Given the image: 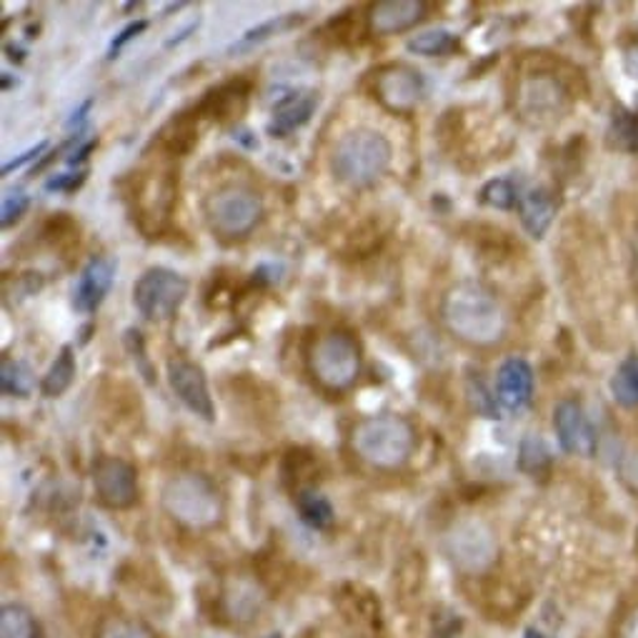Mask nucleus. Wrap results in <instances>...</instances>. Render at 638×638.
<instances>
[{"instance_id":"2f4dec72","label":"nucleus","mask_w":638,"mask_h":638,"mask_svg":"<svg viewBox=\"0 0 638 638\" xmlns=\"http://www.w3.org/2000/svg\"><path fill=\"white\" fill-rule=\"evenodd\" d=\"M98 638H153L143 626L134 624V621L111 616L105 618L101 628H98Z\"/></svg>"},{"instance_id":"cd10ccee","label":"nucleus","mask_w":638,"mask_h":638,"mask_svg":"<svg viewBox=\"0 0 638 638\" xmlns=\"http://www.w3.org/2000/svg\"><path fill=\"white\" fill-rule=\"evenodd\" d=\"M518 466L528 476H543L551 468V451L541 436H526L518 449Z\"/></svg>"},{"instance_id":"39448f33","label":"nucleus","mask_w":638,"mask_h":638,"mask_svg":"<svg viewBox=\"0 0 638 638\" xmlns=\"http://www.w3.org/2000/svg\"><path fill=\"white\" fill-rule=\"evenodd\" d=\"M163 509L188 528H211L223 518V499L211 478L184 474L163 488Z\"/></svg>"},{"instance_id":"f8f14e48","label":"nucleus","mask_w":638,"mask_h":638,"mask_svg":"<svg viewBox=\"0 0 638 638\" xmlns=\"http://www.w3.org/2000/svg\"><path fill=\"white\" fill-rule=\"evenodd\" d=\"M168 384L178 401L193 413V416L203 421H215V405L209 391V380L201 366L190 363L186 359H171L168 361Z\"/></svg>"},{"instance_id":"a19ab883","label":"nucleus","mask_w":638,"mask_h":638,"mask_svg":"<svg viewBox=\"0 0 638 638\" xmlns=\"http://www.w3.org/2000/svg\"><path fill=\"white\" fill-rule=\"evenodd\" d=\"M196 28H198V21H196V23H190V26H188L186 30H180V33H178V36H176V38H171V40H168V43H165V46H168V48H171V46H176V43H180V40H186V38H188V33H193Z\"/></svg>"},{"instance_id":"58836bf2","label":"nucleus","mask_w":638,"mask_h":638,"mask_svg":"<svg viewBox=\"0 0 638 638\" xmlns=\"http://www.w3.org/2000/svg\"><path fill=\"white\" fill-rule=\"evenodd\" d=\"M621 638H638V611L626 618L624 628H621Z\"/></svg>"},{"instance_id":"6ab92c4d","label":"nucleus","mask_w":638,"mask_h":638,"mask_svg":"<svg viewBox=\"0 0 638 638\" xmlns=\"http://www.w3.org/2000/svg\"><path fill=\"white\" fill-rule=\"evenodd\" d=\"M316 105H318V93H313V90H293V93L280 98L276 108H273V121L268 126V134H273L276 138H286L288 134H293L296 128H301L311 121Z\"/></svg>"},{"instance_id":"473e14b6","label":"nucleus","mask_w":638,"mask_h":638,"mask_svg":"<svg viewBox=\"0 0 638 638\" xmlns=\"http://www.w3.org/2000/svg\"><path fill=\"white\" fill-rule=\"evenodd\" d=\"M28 205H30V198L26 196V193H13L11 196H5V201H3V211H0V223H3V228H8V226H13L15 221H21L23 218V213L28 211Z\"/></svg>"},{"instance_id":"ddd939ff","label":"nucleus","mask_w":638,"mask_h":638,"mask_svg":"<svg viewBox=\"0 0 638 638\" xmlns=\"http://www.w3.org/2000/svg\"><path fill=\"white\" fill-rule=\"evenodd\" d=\"M449 553L461 571L478 574L493 563L496 543L484 526L468 521V524L455 526V531L449 536Z\"/></svg>"},{"instance_id":"ea45409f","label":"nucleus","mask_w":638,"mask_h":638,"mask_svg":"<svg viewBox=\"0 0 638 638\" xmlns=\"http://www.w3.org/2000/svg\"><path fill=\"white\" fill-rule=\"evenodd\" d=\"M90 105H93V101H86V103H83V105L78 108V111L73 113V118L68 121V126H76V123H80L83 118H86V113L90 111Z\"/></svg>"},{"instance_id":"f704fd0d","label":"nucleus","mask_w":638,"mask_h":638,"mask_svg":"<svg viewBox=\"0 0 638 638\" xmlns=\"http://www.w3.org/2000/svg\"><path fill=\"white\" fill-rule=\"evenodd\" d=\"M86 171H78V173H63V176H55L46 184V190H55V193H71V190L80 188L86 184Z\"/></svg>"},{"instance_id":"79ce46f5","label":"nucleus","mask_w":638,"mask_h":638,"mask_svg":"<svg viewBox=\"0 0 638 638\" xmlns=\"http://www.w3.org/2000/svg\"><path fill=\"white\" fill-rule=\"evenodd\" d=\"M524 638H551V636L536 631V628H526V636Z\"/></svg>"},{"instance_id":"c85d7f7f","label":"nucleus","mask_w":638,"mask_h":638,"mask_svg":"<svg viewBox=\"0 0 638 638\" xmlns=\"http://www.w3.org/2000/svg\"><path fill=\"white\" fill-rule=\"evenodd\" d=\"M0 388H3L5 396H18V399H26L33 388L30 371L23 366L21 361L3 359V363H0Z\"/></svg>"},{"instance_id":"393cba45","label":"nucleus","mask_w":638,"mask_h":638,"mask_svg":"<svg viewBox=\"0 0 638 638\" xmlns=\"http://www.w3.org/2000/svg\"><path fill=\"white\" fill-rule=\"evenodd\" d=\"M0 638H40L38 624L26 606L11 603L0 611Z\"/></svg>"},{"instance_id":"7ed1b4c3","label":"nucleus","mask_w":638,"mask_h":638,"mask_svg":"<svg viewBox=\"0 0 638 638\" xmlns=\"http://www.w3.org/2000/svg\"><path fill=\"white\" fill-rule=\"evenodd\" d=\"M351 446L373 468H401L416 451V428L399 413H380L359 421L351 430Z\"/></svg>"},{"instance_id":"423d86ee","label":"nucleus","mask_w":638,"mask_h":638,"mask_svg":"<svg viewBox=\"0 0 638 638\" xmlns=\"http://www.w3.org/2000/svg\"><path fill=\"white\" fill-rule=\"evenodd\" d=\"M263 218V201L253 188L226 186L205 201V221L223 240H240L251 236Z\"/></svg>"},{"instance_id":"a211bd4d","label":"nucleus","mask_w":638,"mask_h":638,"mask_svg":"<svg viewBox=\"0 0 638 638\" xmlns=\"http://www.w3.org/2000/svg\"><path fill=\"white\" fill-rule=\"evenodd\" d=\"M496 393L503 409L521 411L534 396V368L524 359H509L496 376Z\"/></svg>"},{"instance_id":"4468645a","label":"nucleus","mask_w":638,"mask_h":638,"mask_svg":"<svg viewBox=\"0 0 638 638\" xmlns=\"http://www.w3.org/2000/svg\"><path fill=\"white\" fill-rule=\"evenodd\" d=\"M553 428H556L559 443L566 453L576 455H593L596 451V434L591 424H588L581 403L574 399H566L556 405L553 411Z\"/></svg>"},{"instance_id":"a878e982","label":"nucleus","mask_w":638,"mask_h":638,"mask_svg":"<svg viewBox=\"0 0 638 638\" xmlns=\"http://www.w3.org/2000/svg\"><path fill=\"white\" fill-rule=\"evenodd\" d=\"M303 21H305V15H301V13H286V15H278V18H271L266 23H261V26L246 30L243 36H240L238 43L234 46V51H243V48L259 46V43H263V40L278 36V33L301 26Z\"/></svg>"},{"instance_id":"b1692460","label":"nucleus","mask_w":638,"mask_h":638,"mask_svg":"<svg viewBox=\"0 0 638 638\" xmlns=\"http://www.w3.org/2000/svg\"><path fill=\"white\" fill-rule=\"evenodd\" d=\"M611 393L616 403L626 405V409H636L638 405V355H631L621 363L618 371L611 378Z\"/></svg>"},{"instance_id":"20e7f679","label":"nucleus","mask_w":638,"mask_h":638,"mask_svg":"<svg viewBox=\"0 0 638 638\" xmlns=\"http://www.w3.org/2000/svg\"><path fill=\"white\" fill-rule=\"evenodd\" d=\"M309 371L328 393H343L361 376V346L348 330H328L309 351Z\"/></svg>"},{"instance_id":"0eeeda50","label":"nucleus","mask_w":638,"mask_h":638,"mask_svg":"<svg viewBox=\"0 0 638 638\" xmlns=\"http://www.w3.org/2000/svg\"><path fill=\"white\" fill-rule=\"evenodd\" d=\"M128 198L136 226L148 236L161 234L176 205V176L171 171L136 173Z\"/></svg>"},{"instance_id":"e433bc0d","label":"nucleus","mask_w":638,"mask_h":638,"mask_svg":"<svg viewBox=\"0 0 638 638\" xmlns=\"http://www.w3.org/2000/svg\"><path fill=\"white\" fill-rule=\"evenodd\" d=\"M624 65H626L628 76H631L634 80H638V46L628 48L626 55H624Z\"/></svg>"},{"instance_id":"c756f323","label":"nucleus","mask_w":638,"mask_h":638,"mask_svg":"<svg viewBox=\"0 0 638 638\" xmlns=\"http://www.w3.org/2000/svg\"><path fill=\"white\" fill-rule=\"evenodd\" d=\"M516 196V188H513L511 180L505 178H496V180H488V184L480 188V201L486 205H491V209H499V211H509L513 205L518 203Z\"/></svg>"},{"instance_id":"2eb2a0df","label":"nucleus","mask_w":638,"mask_h":638,"mask_svg":"<svg viewBox=\"0 0 638 638\" xmlns=\"http://www.w3.org/2000/svg\"><path fill=\"white\" fill-rule=\"evenodd\" d=\"M248 98H251V83L243 78L221 83V86L211 88L209 93L201 98V103L193 108V115H205V118L228 123L236 121L246 113Z\"/></svg>"},{"instance_id":"f3484780","label":"nucleus","mask_w":638,"mask_h":638,"mask_svg":"<svg viewBox=\"0 0 638 638\" xmlns=\"http://www.w3.org/2000/svg\"><path fill=\"white\" fill-rule=\"evenodd\" d=\"M115 278V263L105 255L90 259L86 268L80 271L76 291H73V305L78 313H93L101 309L108 291H111Z\"/></svg>"},{"instance_id":"9d476101","label":"nucleus","mask_w":638,"mask_h":638,"mask_svg":"<svg viewBox=\"0 0 638 638\" xmlns=\"http://www.w3.org/2000/svg\"><path fill=\"white\" fill-rule=\"evenodd\" d=\"M373 96L391 113H411L424 98V76L405 63H386L371 76Z\"/></svg>"},{"instance_id":"aec40b11","label":"nucleus","mask_w":638,"mask_h":638,"mask_svg":"<svg viewBox=\"0 0 638 638\" xmlns=\"http://www.w3.org/2000/svg\"><path fill=\"white\" fill-rule=\"evenodd\" d=\"M518 215L528 236L543 238L556 218V201L546 188H534L518 198Z\"/></svg>"},{"instance_id":"6e6552de","label":"nucleus","mask_w":638,"mask_h":638,"mask_svg":"<svg viewBox=\"0 0 638 638\" xmlns=\"http://www.w3.org/2000/svg\"><path fill=\"white\" fill-rule=\"evenodd\" d=\"M568 88L553 73L536 71L521 78L516 88V108L528 126H553V123H559L568 113Z\"/></svg>"},{"instance_id":"bb28decb","label":"nucleus","mask_w":638,"mask_h":638,"mask_svg":"<svg viewBox=\"0 0 638 638\" xmlns=\"http://www.w3.org/2000/svg\"><path fill=\"white\" fill-rule=\"evenodd\" d=\"M459 48V38L453 36L451 30L446 28H434V30H424L418 36H413L409 40V51L416 55H449Z\"/></svg>"},{"instance_id":"dca6fc26","label":"nucleus","mask_w":638,"mask_h":638,"mask_svg":"<svg viewBox=\"0 0 638 638\" xmlns=\"http://www.w3.org/2000/svg\"><path fill=\"white\" fill-rule=\"evenodd\" d=\"M428 3L424 0H384L371 5L368 30L376 36H393V33L411 30L426 18Z\"/></svg>"},{"instance_id":"72a5a7b5","label":"nucleus","mask_w":638,"mask_h":638,"mask_svg":"<svg viewBox=\"0 0 638 638\" xmlns=\"http://www.w3.org/2000/svg\"><path fill=\"white\" fill-rule=\"evenodd\" d=\"M148 28V23L146 21H136V23H128L126 28H123L118 36L113 38V43H111V48H108V61H113L115 55H118L123 48H126L130 40H136L140 33H143Z\"/></svg>"},{"instance_id":"9b49d317","label":"nucleus","mask_w":638,"mask_h":638,"mask_svg":"<svg viewBox=\"0 0 638 638\" xmlns=\"http://www.w3.org/2000/svg\"><path fill=\"white\" fill-rule=\"evenodd\" d=\"M93 486L108 509L123 511L138 501V471L134 463L118 455H103L96 461Z\"/></svg>"},{"instance_id":"4be33fe9","label":"nucleus","mask_w":638,"mask_h":638,"mask_svg":"<svg viewBox=\"0 0 638 638\" xmlns=\"http://www.w3.org/2000/svg\"><path fill=\"white\" fill-rule=\"evenodd\" d=\"M73 380H76V353H73L71 346H63L61 353L55 355L53 366L48 368V373L43 376L40 393H43L46 399H58V396L68 391Z\"/></svg>"},{"instance_id":"4c0bfd02","label":"nucleus","mask_w":638,"mask_h":638,"mask_svg":"<svg viewBox=\"0 0 638 638\" xmlns=\"http://www.w3.org/2000/svg\"><path fill=\"white\" fill-rule=\"evenodd\" d=\"M90 151H96V140H88L86 146H80L78 151H73V153H71V159H68V163H71V165L83 163V161H86L88 155H90Z\"/></svg>"},{"instance_id":"f03ea898","label":"nucleus","mask_w":638,"mask_h":638,"mask_svg":"<svg viewBox=\"0 0 638 638\" xmlns=\"http://www.w3.org/2000/svg\"><path fill=\"white\" fill-rule=\"evenodd\" d=\"M393 159L391 140L373 128L348 130L330 153V171L348 188H371L386 176Z\"/></svg>"},{"instance_id":"f257e3e1","label":"nucleus","mask_w":638,"mask_h":638,"mask_svg":"<svg viewBox=\"0 0 638 638\" xmlns=\"http://www.w3.org/2000/svg\"><path fill=\"white\" fill-rule=\"evenodd\" d=\"M441 318L446 328L468 346L501 343L509 318L493 293L478 284H459L443 296Z\"/></svg>"},{"instance_id":"412c9836","label":"nucleus","mask_w":638,"mask_h":638,"mask_svg":"<svg viewBox=\"0 0 638 638\" xmlns=\"http://www.w3.org/2000/svg\"><path fill=\"white\" fill-rule=\"evenodd\" d=\"M159 146L168 155H188L198 143V128H196V115L193 113H178L176 118H171L161 128V134L155 136Z\"/></svg>"},{"instance_id":"c9c22d12","label":"nucleus","mask_w":638,"mask_h":638,"mask_svg":"<svg viewBox=\"0 0 638 638\" xmlns=\"http://www.w3.org/2000/svg\"><path fill=\"white\" fill-rule=\"evenodd\" d=\"M48 148V140H40L38 146H33V148H28L26 153H21L18 159H13V161H8L5 165H3V176H11L13 171H18V168H23V165H26L28 161H36L40 153H43Z\"/></svg>"},{"instance_id":"37998d69","label":"nucleus","mask_w":638,"mask_h":638,"mask_svg":"<svg viewBox=\"0 0 638 638\" xmlns=\"http://www.w3.org/2000/svg\"><path fill=\"white\" fill-rule=\"evenodd\" d=\"M636 151H638V115H636Z\"/></svg>"},{"instance_id":"1a4fd4ad","label":"nucleus","mask_w":638,"mask_h":638,"mask_svg":"<svg viewBox=\"0 0 638 638\" xmlns=\"http://www.w3.org/2000/svg\"><path fill=\"white\" fill-rule=\"evenodd\" d=\"M188 280L171 268H148L134 286V303L148 321H168L188 296Z\"/></svg>"},{"instance_id":"5701e85b","label":"nucleus","mask_w":638,"mask_h":638,"mask_svg":"<svg viewBox=\"0 0 638 638\" xmlns=\"http://www.w3.org/2000/svg\"><path fill=\"white\" fill-rule=\"evenodd\" d=\"M296 505H298V513H301V518L309 524L311 528H328L334 524V505L328 503L326 496H321L316 491H301L296 496Z\"/></svg>"},{"instance_id":"7c9ffc66","label":"nucleus","mask_w":638,"mask_h":638,"mask_svg":"<svg viewBox=\"0 0 638 638\" xmlns=\"http://www.w3.org/2000/svg\"><path fill=\"white\" fill-rule=\"evenodd\" d=\"M123 343H126L130 359L136 363V371L146 378V384H155V368L146 353L143 334H140L138 328H128L126 334H123Z\"/></svg>"},{"instance_id":"c03bdc74","label":"nucleus","mask_w":638,"mask_h":638,"mask_svg":"<svg viewBox=\"0 0 638 638\" xmlns=\"http://www.w3.org/2000/svg\"><path fill=\"white\" fill-rule=\"evenodd\" d=\"M636 253H638V246H636Z\"/></svg>"}]
</instances>
